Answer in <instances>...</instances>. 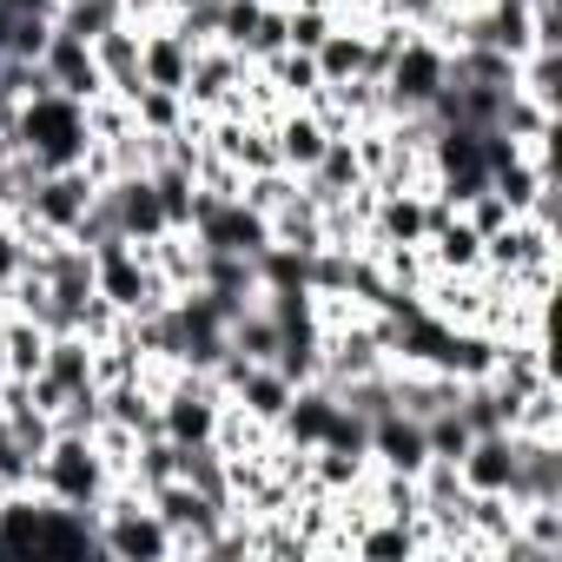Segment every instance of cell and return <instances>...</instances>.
Masks as SVG:
<instances>
[{
    "label": "cell",
    "mask_w": 562,
    "mask_h": 562,
    "mask_svg": "<svg viewBox=\"0 0 562 562\" xmlns=\"http://www.w3.org/2000/svg\"><path fill=\"white\" fill-rule=\"evenodd\" d=\"M384 113L404 120V113H430L443 93H450V47L437 34H404L397 54L384 60Z\"/></svg>",
    "instance_id": "obj_4"
},
{
    "label": "cell",
    "mask_w": 562,
    "mask_h": 562,
    "mask_svg": "<svg viewBox=\"0 0 562 562\" xmlns=\"http://www.w3.org/2000/svg\"><path fill=\"white\" fill-rule=\"evenodd\" d=\"M133 120H139V133H153V139H172V133L192 120V106H186L179 93H159V87H146V93L133 100Z\"/></svg>",
    "instance_id": "obj_21"
},
{
    "label": "cell",
    "mask_w": 562,
    "mask_h": 562,
    "mask_svg": "<svg viewBox=\"0 0 562 562\" xmlns=\"http://www.w3.org/2000/svg\"><path fill=\"white\" fill-rule=\"evenodd\" d=\"M192 41L172 27V21H146L139 27V80L159 87V93H186V74H192Z\"/></svg>",
    "instance_id": "obj_10"
},
{
    "label": "cell",
    "mask_w": 562,
    "mask_h": 562,
    "mask_svg": "<svg viewBox=\"0 0 562 562\" xmlns=\"http://www.w3.org/2000/svg\"><path fill=\"white\" fill-rule=\"evenodd\" d=\"M555 80H562V47H536V54L516 60V93L555 106Z\"/></svg>",
    "instance_id": "obj_22"
},
{
    "label": "cell",
    "mask_w": 562,
    "mask_h": 562,
    "mask_svg": "<svg viewBox=\"0 0 562 562\" xmlns=\"http://www.w3.org/2000/svg\"><path fill=\"white\" fill-rule=\"evenodd\" d=\"M41 80L54 87V93H74V100H100L106 93V80H100V60H93V41H80V34H67V27H54L47 34V47H41Z\"/></svg>",
    "instance_id": "obj_9"
},
{
    "label": "cell",
    "mask_w": 562,
    "mask_h": 562,
    "mask_svg": "<svg viewBox=\"0 0 562 562\" xmlns=\"http://www.w3.org/2000/svg\"><path fill=\"white\" fill-rule=\"evenodd\" d=\"M27 265H34V238H27V225H21V218H0V292H8Z\"/></svg>",
    "instance_id": "obj_23"
},
{
    "label": "cell",
    "mask_w": 562,
    "mask_h": 562,
    "mask_svg": "<svg viewBox=\"0 0 562 562\" xmlns=\"http://www.w3.org/2000/svg\"><path fill=\"white\" fill-rule=\"evenodd\" d=\"M509 503H562V437H522V470Z\"/></svg>",
    "instance_id": "obj_14"
},
{
    "label": "cell",
    "mask_w": 562,
    "mask_h": 562,
    "mask_svg": "<svg viewBox=\"0 0 562 562\" xmlns=\"http://www.w3.org/2000/svg\"><path fill=\"white\" fill-rule=\"evenodd\" d=\"M93 555L106 562H172V529L139 483H113L93 509Z\"/></svg>",
    "instance_id": "obj_2"
},
{
    "label": "cell",
    "mask_w": 562,
    "mask_h": 562,
    "mask_svg": "<svg viewBox=\"0 0 562 562\" xmlns=\"http://www.w3.org/2000/svg\"><path fill=\"white\" fill-rule=\"evenodd\" d=\"M8 27H14V8H0V54H8Z\"/></svg>",
    "instance_id": "obj_27"
},
{
    "label": "cell",
    "mask_w": 562,
    "mask_h": 562,
    "mask_svg": "<svg viewBox=\"0 0 562 562\" xmlns=\"http://www.w3.org/2000/svg\"><path fill=\"white\" fill-rule=\"evenodd\" d=\"M358 186H371V179H364L358 146H351V133H345V139H331V146H325V159L305 172V192H312L318 205H338V199H351Z\"/></svg>",
    "instance_id": "obj_16"
},
{
    "label": "cell",
    "mask_w": 562,
    "mask_h": 562,
    "mask_svg": "<svg viewBox=\"0 0 562 562\" xmlns=\"http://www.w3.org/2000/svg\"><path fill=\"white\" fill-rule=\"evenodd\" d=\"M457 212H463V218H470V225H476L483 238H490V232H503V225L516 218V212H509V199H503L496 186H483V192H470V199H463Z\"/></svg>",
    "instance_id": "obj_24"
},
{
    "label": "cell",
    "mask_w": 562,
    "mask_h": 562,
    "mask_svg": "<svg viewBox=\"0 0 562 562\" xmlns=\"http://www.w3.org/2000/svg\"><path fill=\"white\" fill-rule=\"evenodd\" d=\"M93 292L120 318H146V312H159L172 299L166 278H159V265H153V251L133 245V238H100L93 245Z\"/></svg>",
    "instance_id": "obj_5"
},
{
    "label": "cell",
    "mask_w": 562,
    "mask_h": 562,
    "mask_svg": "<svg viewBox=\"0 0 562 562\" xmlns=\"http://www.w3.org/2000/svg\"><path fill=\"white\" fill-rule=\"evenodd\" d=\"M271 245H278V251H292V258L325 251V205L305 192V179H299V199H292L285 212H271Z\"/></svg>",
    "instance_id": "obj_15"
},
{
    "label": "cell",
    "mask_w": 562,
    "mask_h": 562,
    "mask_svg": "<svg viewBox=\"0 0 562 562\" xmlns=\"http://www.w3.org/2000/svg\"><path fill=\"white\" fill-rule=\"evenodd\" d=\"M93 60H100L106 93H120V100H139L146 93V80H139V21H113L93 41Z\"/></svg>",
    "instance_id": "obj_13"
},
{
    "label": "cell",
    "mask_w": 562,
    "mask_h": 562,
    "mask_svg": "<svg viewBox=\"0 0 562 562\" xmlns=\"http://www.w3.org/2000/svg\"><path fill=\"white\" fill-rule=\"evenodd\" d=\"M0 325H8V378H41L54 331L41 318H27V312H0Z\"/></svg>",
    "instance_id": "obj_18"
},
{
    "label": "cell",
    "mask_w": 562,
    "mask_h": 562,
    "mask_svg": "<svg viewBox=\"0 0 562 562\" xmlns=\"http://www.w3.org/2000/svg\"><path fill=\"white\" fill-rule=\"evenodd\" d=\"M14 153L21 159H34L41 172H67V166H87V146H93V126H87V100H74V93H54V87H41V93H27L21 106H14Z\"/></svg>",
    "instance_id": "obj_1"
},
{
    "label": "cell",
    "mask_w": 562,
    "mask_h": 562,
    "mask_svg": "<svg viewBox=\"0 0 562 562\" xmlns=\"http://www.w3.org/2000/svg\"><path fill=\"white\" fill-rule=\"evenodd\" d=\"M424 258H430V271H437V278H470V271H483V232H476L463 212H450V218H437V225H430Z\"/></svg>",
    "instance_id": "obj_12"
},
{
    "label": "cell",
    "mask_w": 562,
    "mask_h": 562,
    "mask_svg": "<svg viewBox=\"0 0 562 562\" xmlns=\"http://www.w3.org/2000/svg\"><path fill=\"white\" fill-rule=\"evenodd\" d=\"M0 8H14V14H27V8H47V0H0Z\"/></svg>",
    "instance_id": "obj_28"
},
{
    "label": "cell",
    "mask_w": 562,
    "mask_h": 562,
    "mask_svg": "<svg viewBox=\"0 0 562 562\" xmlns=\"http://www.w3.org/2000/svg\"><path fill=\"white\" fill-rule=\"evenodd\" d=\"M27 470H34V457L21 450V437H14V424H8V417H0V483H8V490H14V483H27Z\"/></svg>",
    "instance_id": "obj_25"
},
{
    "label": "cell",
    "mask_w": 562,
    "mask_h": 562,
    "mask_svg": "<svg viewBox=\"0 0 562 562\" xmlns=\"http://www.w3.org/2000/svg\"><path fill=\"white\" fill-rule=\"evenodd\" d=\"M265 120H271V146H278V166H285V172L305 179V172L325 159L331 133H325L318 106H278V113H265Z\"/></svg>",
    "instance_id": "obj_11"
},
{
    "label": "cell",
    "mask_w": 562,
    "mask_h": 562,
    "mask_svg": "<svg viewBox=\"0 0 562 562\" xmlns=\"http://www.w3.org/2000/svg\"><path fill=\"white\" fill-rule=\"evenodd\" d=\"M93 199H100V179H93L87 166L41 172V179H34V192H27V205H21V225L54 232V238H74V232H80V218L93 212Z\"/></svg>",
    "instance_id": "obj_7"
},
{
    "label": "cell",
    "mask_w": 562,
    "mask_h": 562,
    "mask_svg": "<svg viewBox=\"0 0 562 562\" xmlns=\"http://www.w3.org/2000/svg\"><path fill=\"white\" fill-rule=\"evenodd\" d=\"M218 417H225V391H218L212 371L172 364L159 378V417H153L159 437H172V443H212L218 437Z\"/></svg>",
    "instance_id": "obj_6"
},
{
    "label": "cell",
    "mask_w": 562,
    "mask_h": 562,
    "mask_svg": "<svg viewBox=\"0 0 562 562\" xmlns=\"http://www.w3.org/2000/svg\"><path fill=\"white\" fill-rule=\"evenodd\" d=\"M192 8H212V0H166V14H192Z\"/></svg>",
    "instance_id": "obj_26"
},
{
    "label": "cell",
    "mask_w": 562,
    "mask_h": 562,
    "mask_svg": "<svg viewBox=\"0 0 562 562\" xmlns=\"http://www.w3.org/2000/svg\"><path fill=\"white\" fill-rule=\"evenodd\" d=\"M516 470H522V437L516 430H476L457 457V476L470 496H516Z\"/></svg>",
    "instance_id": "obj_8"
},
{
    "label": "cell",
    "mask_w": 562,
    "mask_h": 562,
    "mask_svg": "<svg viewBox=\"0 0 562 562\" xmlns=\"http://www.w3.org/2000/svg\"><path fill=\"white\" fill-rule=\"evenodd\" d=\"M27 483H34L47 503H67V509H80V516H93V509L106 503V490H113V470H106V457H100L93 437L54 430V443L34 457Z\"/></svg>",
    "instance_id": "obj_3"
},
{
    "label": "cell",
    "mask_w": 562,
    "mask_h": 562,
    "mask_svg": "<svg viewBox=\"0 0 562 562\" xmlns=\"http://www.w3.org/2000/svg\"><path fill=\"white\" fill-rule=\"evenodd\" d=\"M60 391H80V384H93V345L80 338V331H54L47 338V364H41Z\"/></svg>",
    "instance_id": "obj_19"
},
{
    "label": "cell",
    "mask_w": 562,
    "mask_h": 562,
    "mask_svg": "<svg viewBox=\"0 0 562 562\" xmlns=\"http://www.w3.org/2000/svg\"><path fill=\"white\" fill-rule=\"evenodd\" d=\"M238 199L251 205V212H285L292 199H299V172H285V166H265V172H245L238 179Z\"/></svg>",
    "instance_id": "obj_20"
},
{
    "label": "cell",
    "mask_w": 562,
    "mask_h": 562,
    "mask_svg": "<svg viewBox=\"0 0 562 562\" xmlns=\"http://www.w3.org/2000/svg\"><path fill=\"white\" fill-rule=\"evenodd\" d=\"M351 555L358 562H411L417 555V516L397 522V516H364L351 529Z\"/></svg>",
    "instance_id": "obj_17"
},
{
    "label": "cell",
    "mask_w": 562,
    "mask_h": 562,
    "mask_svg": "<svg viewBox=\"0 0 562 562\" xmlns=\"http://www.w3.org/2000/svg\"><path fill=\"white\" fill-rule=\"evenodd\" d=\"M0 378H8V325H0Z\"/></svg>",
    "instance_id": "obj_29"
}]
</instances>
